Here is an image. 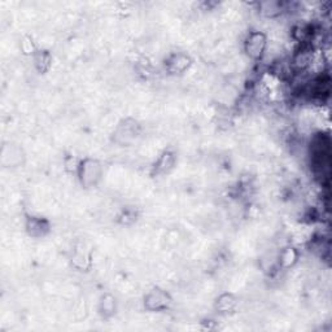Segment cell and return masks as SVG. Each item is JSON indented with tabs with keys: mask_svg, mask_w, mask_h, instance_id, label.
Listing matches in <instances>:
<instances>
[{
	"mask_svg": "<svg viewBox=\"0 0 332 332\" xmlns=\"http://www.w3.org/2000/svg\"><path fill=\"white\" fill-rule=\"evenodd\" d=\"M267 50V38L262 31H252L244 41V51L253 60H260Z\"/></svg>",
	"mask_w": 332,
	"mask_h": 332,
	"instance_id": "1",
	"label": "cell"
},
{
	"mask_svg": "<svg viewBox=\"0 0 332 332\" xmlns=\"http://www.w3.org/2000/svg\"><path fill=\"white\" fill-rule=\"evenodd\" d=\"M78 174H80L82 184L91 187L96 184V182L100 179L102 168H100L99 162L95 161V160H85L80 164Z\"/></svg>",
	"mask_w": 332,
	"mask_h": 332,
	"instance_id": "2",
	"label": "cell"
},
{
	"mask_svg": "<svg viewBox=\"0 0 332 332\" xmlns=\"http://www.w3.org/2000/svg\"><path fill=\"white\" fill-rule=\"evenodd\" d=\"M170 297L166 292L162 291V289H153L146 296L144 305L148 310L159 311L166 309L170 305Z\"/></svg>",
	"mask_w": 332,
	"mask_h": 332,
	"instance_id": "3",
	"label": "cell"
},
{
	"mask_svg": "<svg viewBox=\"0 0 332 332\" xmlns=\"http://www.w3.org/2000/svg\"><path fill=\"white\" fill-rule=\"evenodd\" d=\"M192 61L186 53H174L165 63V69L168 70L169 74H183L186 70H188Z\"/></svg>",
	"mask_w": 332,
	"mask_h": 332,
	"instance_id": "4",
	"label": "cell"
},
{
	"mask_svg": "<svg viewBox=\"0 0 332 332\" xmlns=\"http://www.w3.org/2000/svg\"><path fill=\"white\" fill-rule=\"evenodd\" d=\"M299 260V252L295 247L283 248L278 255V265L282 269H289L294 267Z\"/></svg>",
	"mask_w": 332,
	"mask_h": 332,
	"instance_id": "5",
	"label": "cell"
},
{
	"mask_svg": "<svg viewBox=\"0 0 332 332\" xmlns=\"http://www.w3.org/2000/svg\"><path fill=\"white\" fill-rule=\"evenodd\" d=\"M174 161H175L174 154L169 151H165L164 153L157 159L156 164H154V170H156V173L160 174L168 173V171L173 168Z\"/></svg>",
	"mask_w": 332,
	"mask_h": 332,
	"instance_id": "6",
	"label": "cell"
},
{
	"mask_svg": "<svg viewBox=\"0 0 332 332\" xmlns=\"http://www.w3.org/2000/svg\"><path fill=\"white\" fill-rule=\"evenodd\" d=\"M26 227H28V231L30 232V235L42 236L48 231V223L42 220V218L31 217L28 220Z\"/></svg>",
	"mask_w": 332,
	"mask_h": 332,
	"instance_id": "7",
	"label": "cell"
},
{
	"mask_svg": "<svg viewBox=\"0 0 332 332\" xmlns=\"http://www.w3.org/2000/svg\"><path fill=\"white\" fill-rule=\"evenodd\" d=\"M34 63H35V66L39 72H46L50 69L52 58L47 51H36L34 53Z\"/></svg>",
	"mask_w": 332,
	"mask_h": 332,
	"instance_id": "8",
	"label": "cell"
},
{
	"mask_svg": "<svg viewBox=\"0 0 332 332\" xmlns=\"http://www.w3.org/2000/svg\"><path fill=\"white\" fill-rule=\"evenodd\" d=\"M236 306V299L231 294H225L222 296H220V299L217 300L216 307L217 310L221 313H228Z\"/></svg>",
	"mask_w": 332,
	"mask_h": 332,
	"instance_id": "9",
	"label": "cell"
},
{
	"mask_svg": "<svg viewBox=\"0 0 332 332\" xmlns=\"http://www.w3.org/2000/svg\"><path fill=\"white\" fill-rule=\"evenodd\" d=\"M115 309V302L112 296H105L102 301V310L105 314H112Z\"/></svg>",
	"mask_w": 332,
	"mask_h": 332,
	"instance_id": "10",
	"label": "cell"
},
{
	"mask_svg": "<svg viewBox=\"0 0 332 332\" xmlns=\"http://www.w3.org/2000/svg\"><path fill=\"white\" fill-rule=\"evenodd\" d=\"M21 48L25 53H35V47H34L33 41L29 36H25L21 42Z\"/></svg>",
	"mask_w": 332,
	"mask_h": 332,
	"instance_id": "11",
	"label": "cell"
}]
</instances>
